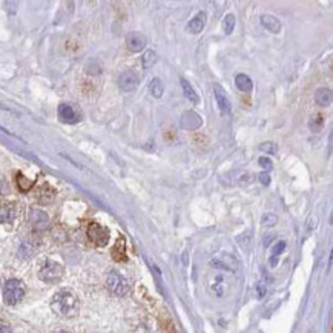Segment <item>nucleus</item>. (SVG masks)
<instances>
[{"mask_svg": "<svg viewBox=\"0 0 333 333\" xmlns=\"http://www.w3.org/2000/svg\"><path fill=\"white\" fill-rule=\"evenodd\" d=\"M51 309L59 315V316H63V318H69L72 315L77 313V309H79V300L77 297L74 295L71 290L68 289H63V290H59L52 300H51Z\"/></svg>", "mask_w": 333, "mask_h": 333, "instance_id": "1", "label": "nucleus"}, {"mask_svg": "<svg viewBox=\"0 0 333 333\" xmlns=\"http://www.w3.org/2000/svg\"><path fill=\"white\" fill-rule=\"evenodd\" d=\"M26 293V287L25 284L17 280V278H11L5 283V289H4V300L8 306H16L19 304Z\"/></svg>", "mask_w": 333, "mask_h": 333, "instance_id": "2", "label": "nucleus"}, {"mask_svg": "<svg viewBox=\"0 0 333 333\" xmlns=\"http://www.w3.org/2000/svg\"><path fill=\"white\" fill-rule=\"evenodd\" d=\"M106 289L109 290L110 295H114V297H125L129 292V283L128 280L117 270H110L107 275H106Z\"/></svg>", "mask_w": 333, "mask_h": 333, "instance_id": "3", "label": "nucleus"}, {"mask_svg": "<svg viewBox=\"0 0 333 333\" xmlns=\"http://www.w3.org/2000/svg\"><path fill=\"white\" fill-rule=\"evenodd\" d=\"M63 275H65L63 266L57 261H52V260H45L39 269V278L48 284L59 283L63 278Z\"/></svg>", "mask_w": 333, "mask_h": 333, "instance_id": "4", "label": "nucleus"}, {"mask_svg": "<svg viewBox=\"0 0 333 333\" xmlns=\"http://www.w3.org/2000/svg\"><path fill=\"white\" fill-rule=\"evenodd\" d=\"M57 116H59V120L62 123H66V125H76L80 122L82 119V114L79 110L74 107L72 104L69 103H62L57 109Z\"/></svg>", "mask_w": 333, "mask_h": 333, "instance_id": "5", "label": "nucleus"}, {"mask_svg": "<svg viewBox=\"0 0 333 333\" xmlns=\"http://www.w3.org/2000/svg\"><path fill=\"white\" fill-rule=\"evenodd\" d=\"M180 126L184 131H197L203 126V119L195 110H186V113H183L180 119Z\"/></svg>", "mask_w": 333, "mask_h": 333, "instance_id": "6", "label": "nucleus"}, {"mask_svg": "<svg viewBox=\"0 0 333 333\" xmlns=\"http://www.w3.org/2000/svg\"><path fill=\"white\" fill-rule=\"evenodd\" d=\"M29 225L35 231H45L49 228V216L42 209H31L29 212Z\"/></svg>", "mask_w": 333, "mask_h": 333, "instance_id": "7", "label": "nucleus"}, {"mask_svg": "<svg viewBox=\"0 0 333 333\" xmlns=\"http://www.w3.org/2000/svg\"><path fill=\"white\" fill-rule=\"evenodd\" d=\"M88 237L89 240L97 244V246H106L109 241V231L97 223H92L88 229Z\"/></svg>", "mask_w": 333, "mask_h": 333, "instance_id": "8", "label": "nucleus"}, {"mask_svg": "<svg viewBox=\"0 0 333 333\" xmlns=\"http://www.w3.org/2000/svg\"><path fill=\"white\" fill-rule=\"evenodd\" d=\"M140 85V79L134 71H125L120 74L119 77V86L122 91L125 92H132L138 88Z\"/></svg>", "mask_w": 333, "mask_h": 333, "instance_id": "9", "label": "nucleus"}, {"mask_svg": "<svg viewBox=\"0 0 333 333\" xmlns=\"http://www.w3.org/2000/svg\"><path fill=\"white\" fill-rule=\"evenodd\" d=\"M228 184L231 186H247L249 183L253 181V174H249L246 171H232L226 175Z\"/></svg>", "mask_w": 333, "mask_h": 333, "instance_id": "10", "label": "nucleus"}, {"mask_svg": "<svg viewBox=\"0 0 333 333\" xmlns=\"http://www.w3.org/2000/svg\"><path fill=\"white\" fill-rule=\"evenodd\" d=\"M126 45H128V49H129L131 52H141V51L146 48L147 40H146V37H144L143 34L134 31V32H129V34H128V37H126Z\"/></svg>", "mask_w": 333, "mask_h": 333, "instance_id": "11", "label": "nucleus"}, {"mask_svg": "<svg viewBox=\"0 0 333 333\" xmlns=\"http://www.w3.org/2000/svg\"><path fill=\"white\" fill-rule=\"evenodd\" d=\"M210 266L215 267V269H223V270L235 272L237 267H238V263H237V260L232 255H219V256L213 258V260L210 261Z\"/></svg>", "mask_w": 333, "mask_h": 333, "instance_id": "12", "label": "nucleus"}, {"mask_svg": "<svg viewBox=\"0 0 333 333\" xmlns=\"http://www.w3.org/2000/svg\"><path fill=\"white\" fill-rule=\"evenodd\" d=\"M213 95H215V100H216V104L221 110V114L226 116L231 113V101H229V97L225 91L223 86L219 85H213Z\"/></svg>", "mask_w": 333, "mask_h": 333, "instance_id": "13", "label": "nucleus"}, {"mask_svg": "<svg viewBox=\"0 0 333 333\" xmlns=\"http://www.w3.org/2000/svg\"><path fill=\"white\" fill-rule=\"evenodd\" d=\"M206 23H207V14L204 11H200L188 23V29L191 34H200L206 28Z\"/></svg>", "mask_w": 333, "mask_h": 333, "instance_id": "14", "label": "nucleus"}, {"mask_svg": "<svg viewBox=\"0 0 333 333\" xmlns=\"http://www.w3.org/2000/svg\"><path fill=\"white\" fill-rule=\"evenodd\" d=\"M261 25L269 31V32H280L281 31V20L272 14H263L261 16Z\"/></svg>", "mask_w": 333, "mask_h": 333, "instance_id": "15", "label": "nucleus"}, {"mask_svg": "<svg viewBox=\"0 0 333 333\" xmlns=\"http://www.w3.org/2000/svg\"><path fill=\"white\" fill-rule=\"evenodd\" d=\"M16 204L14 203H7L0 207V223H13L16 218Z\"/></svg>", "mask_w": 333, "mask_h": 333, "instance_id": "16", "label": "nucleus"}, {"mask_svg": "<svg viewBox=\"0 0 333 333\" xmlns=\"http://www.w3.org/2000/svg\"><path fill=\"white\" fill-rule=\"evenodd\" d=\"M315 103L321 107H327L331 103V91L328 88H318L315 91Z\"/></svg>", "mask_w": 333, "mask_h": 333, "instance_id": "17", "label": "nucleus"}, {"mask_svg": "<svg viewBox=\"0 0 333 333\" xmlns=\"http://www.w3.org/2000/svg\"><path fill=\"white\" fill-rule=\"evenodd\" d=\"M180 82H181V88H183L184 97H186L192 104H198V103H200V97H198V94L195 92V89L191 86V83H189L186 79H180Z\"/></svg>", "mask_w": 333, "mask_h": 333, "instance_id": "18", "label": "nucleus"}, {"mask_svg": "<svg viewBox=\"0 0 333 333\" xmlns=\"http://www.w3.org/2000/svg\"><path fill=\"white\" fill-rule=\"evenodd\" d=\"M235 86L241 92H252L253 82L249 76H246V74H238V76L235 77Z\"/></svg>", "mask_w": 333, "mask_h": 333, "instance_id": "19", "label": "nucleus"}, {"mask_svg": "<svg viewBox=\"0 0 333 333\" xmlns=\"http://www.w3.org/2000/svg\"><path fill=\"white\" fill-rule=\"evenodd\" d=\"M35 249L37 247L32 241H23L19 247V258H22V260H29V258L34 256Z\"/></svg>", "mask_w": 333, "mask_h": 333, "instance_id": "20", "label": "nucleus"}, {"mask_svg": "<svg viewBox=\"0 0 333 333\" xmlns=\"http://www.w3.org/2000/svg\"><path fill=\"white\" fill-rule=\"evenodd\" d=\"M149 92L152 94V97L160 98L164 94V85L158 77H154L149 83Z\"/></svg>", "mask_w": 333, "mask_h": 333, "instance_id": "21", "label": "nucleus"}, {"mask_svg": "<svg viewBox=\"0 0 333 333\" xmlns=\"http://www.w3.org/2000/svg\"><path fill=\"white\" fill-rule=\"evenodd\" d=\"M324 122H325V117H324L322 114H316V116H313L312 120H310V123H309L312 132H319V131L322 129V126H324Z\"/></svg>", "mask_w": 333, "mask_h": 333, "instance_id": "22", "label": "nucleus"}, {"mask_svg": "<svg viewBox=\"0 0 333 333\" xmlns=\"http://www.w3.org/2000/svg\"><path fill=\"white\" fill-rule=\"evenodd\" d=\"M234 28H235V16L234 14H226L225 19H223V29H225V34L231 35L234 32Z\"/></svg>", "mask_w": 333, "mask_h": 333, "instance_id": "23", "label": "nucleus"}, {"mask_svg": "<svg viewBox=\"0 0 333 333\" xmlns=\"http://www.w3.org/2000/svg\"><path fill=\"white\" fill-rule=\"evenodd\" d=\"M141 60H143V66L147 69V68L154 66V63L157 62V54H155L152 49H149V51H146V52L143 54Z\"/></svg>", "mask_w": 333, "mask_h": 333, "instance_id": "24", "label": "nucleus"}, {"mask_svg": "<svg viewBox=\"0 0 333 333\" xmlns=\"http://www.w3.org/2000/svg\"><path fill=\"white\" fill-rule=\"evenodd\" d=\"M260 151L269 154V155H275L278 152V146L276 143H272V141H266L263 144H260Z\"/></svg>", "mask_w": 333, "mask_h": 333, "instance_id": "25", "label": "nucleus"}, {"mask_svg": "<svg viewBox=\"0 0 333 333\" xmlns=\"http://www.w3.org/2000/svg\"><path fill=\"white\" fill-rule=\"evenodd\" d=\"M276 221H278V216H276L275 213L269 212V213H264V215H263L261 223H263V226H266V228H272V226L276 225Z\"/></svg>", "mask_w": 333, "mask_h": 333, "instance_id": "26", "label": "nucleus"}, {"mask_svg": "<svg viewBox=\"0 0 333 333\" xmlns=\"http://www.w3.org/2000/svg\"><path fill=\"white\" fill-rule=\"evenodd\" d=\"M215 280H213V286H212V289H213V292H216V295H223V284H225V278L221 276V275H216V276H213Z\"/></svg>", "mask_w": 333, "mask_h": 333, "instance_id": "27", "label": "nucleus"}, {"mask_svg": "<svg viewBox=\"0 0 333 333\" xmlns=\"http://www.w3.org/2000/svg\"><path fill=\"white\" fill-rule=\"evenodd\" d=\"M119 247H120V249L114 247L113 253H114V258H116L117 261H123V260H125V244H123V240L119 241Z\"/></svg>", "mask_w": 333, "mask_h": 333, "instance_id": "28", "label": "nucleus"}, {"mask_svg": "<svg viewBox=\"0 0 333 333\" xmlns=\"http://www.w3.org/2000/svg\"><path fill=\"white\" fill-rule=\"evenodd\" d=\"M250 241H252V235H250V232H246V234H243L241 237H238V243H240L244 249L249 247Z\"/></svg>", "mask_w": 333, "mask_h": 333, "instance_id": "29", "label": "nucleus"}, {"mask_svg": "<svg viewBox=\"0 0 333 333\" xmlns=\"http://www.w3.org/2000/svg\"><path fill=\"white\" fill-rule=\"evenodd\" d=\"M258 163H260V166L264 168L266 171H270L273 168V163H272V160L269 157H261L260 160H258Z\"/></svg>", "mask_w": 333, "mask_h": 333, "instance_id": "30", "label": "nucleus"}, {"mask_svg": "<svg viewBox=\"0 0 333 333\" xmlns=\"http://www.w3.org/2000/svg\"><path fill=\"white\" fill-rule=\"evenodd\" d=\"M258 180H260V183L264 184V186H269V184H270V177H269L267 172H263V174L258 175Z\"/></svg>", "mask_w": 333, "mask_h": 333, "instance_id": "31", "label": "nucleus"}, {"mask_svg": "<svg viewBox=\"0 0 333 333\" xmlns=\"http://www.w3.org/2000/svg\"><path fill=\"white\" fill-rule=\"evenodd\" d=\"M284 249H286V243H284V241H280L278 246H275V249H273V256H278Z\"/></svg>", "mask_w": 333, "mask_h": 333, "instance_id": "32", "label": "nucleus"}, {"mask_svg": "<svg viewBox=\"0 0 333 333\" xmlns=\"http://www.w3.org/2000/svg\"><path fill=\"white\" fill-rule=\"evenodd\" d=\"M266 295V287H263L261 284H258V298H263Z\"/></svg>", "mask_w": 333, "mask_h": 333, "instance_id": "33", "label": "nucleus"}, {"mask_svg": "<svg viewBox=\"0 0 333 333\" xmlns=\"http://www.w3.org/2000/svg\"><path fill=\"white\" fill-rule=\"evenodd\" d=\"M0 333H13V331H11V328L8 325L0 324Z\"/></svg>", "mask_w": 333, "mask_h": 333, "instance_id": "34", "label": "nucleus"}, {"mask_svg": "<svg viewBox=\"0 0 333 333\" xmlns=\"http://www.w3.org/2000/svg\"><path fill=\"white\" fill-rule=\"evenodd\" d=\"M54 333H68V331L66 330H56Z\"/></svg>", "mask_w": 333, "mask_h": 333, "instance_id": "35", "label": "nucleus"}]
</instances>
